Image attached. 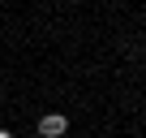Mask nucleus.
Listing matches in <instances>:
<instances>
[{"label": "nucleus", "instance_id": "obj_1", "mask_svg": "<svg viewBox=\"0 0 146 138\" xmlns=\"http://www.w3.org/2000/svg\"><path fill=\"white\" fill-rule=\"evenodd\" d=\"M64 129H69V117H64V112L39 117V138H64Z\"/></svg>", "mask_w": 146, "mask_h": 138}, {"label": "nucleus", "instance_id": "obj_2", "mask_svg": "<svg viewBox=\"0 0 146 138\" xmlns=\"http://www.w3.org/2000/svg\"><path fill=\"white\" fill-rule=\"evenodd\" d=\"M0 138H13V129H5V125H0Z\"/></svg>", "mask_w": 146, "mask_h": 138}]
</instances>
